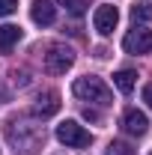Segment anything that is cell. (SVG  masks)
I'll use <instances>...</instances> for the list:
<instances>
[{
	"mask_svg": "<svg viewBox=\"0 0 152 155\" xmlns=\"http://www.w3.org/2000/svg\"><path fill=\"white\" fill-rule=\"evenodd\" d=\"M57 3H63L72 15H84L87 12V0H57Z\"/></svg>",
	"mask_w": 152,
	"mask_h": 155,
	"instance_id": "4fadbf2b",
	"label": "cell"
},
{
	"mask_svg": "<svg viewBox=\"0 0 152 155\" xmlns=\"http://www.w3.org/2000/svg\"><path fill=\"white\" fill-rule=\"evenodd\" d=\"M84 116H87V119H93V122H98V114L90 110V107H84Z\"/></svg>",
	"mask_w": 152,
	"mask_h": 155,
	"instance_id": "2e32d148",
	"label": "cell"
},
{
	"mask_svg": "<svg viewBox=\"0 0 152 155\" xmlns=\"http://www.w3.org/2000/svg\"><path fill=\"white\" fill-rule=\"evenodd\" d=\"M18 9V0H0V18H6V15H12Z\"/></svg>",
	"mask_w": 152,
	"mask_h": 155,
	"instance_id": "5bb4252c",
	"label": "cell"
},
{
	"mask_svg": "<svg viewBox=\"0 0 152 155\" xmlns=\"http://www.w3.org/2000/svg\"><path fill=\"white\" fill-rule=\"evenodd\" d=\"M57 140H60V143H66V146L81 149V146H90L93 134H90L84 125H78L75 119H66V122H60V125H57Z\"/></svg>",
	"mask_w": 152,
	"mask_h": 155,
	"instance_id": "3957f363",
	"label": "cell"
},
{
	"mask_svg": "<svg viewBox=\"0 0 152 155\" xmlns=\"http://www.w3.org/2000/svg\"><path fill=\"white\" fill-rule=\"evenodd\" d=\"M116 21H119V12H116V6H98L93 15V27L98 36H111L116 27Z\"/></svg>",
	"mask_w": 152,
	"mask_h": 155,
	"instance_id": "5b68a950",
	"label": "cell"
},
{
	"mask_svg": "<svg viewBox=\"0 0 152 155\" xmlns=\"http://www.w3.org/2000/svg\"><path fill=\"white\" fill-rule=\"evenodd\" d=\"M72 93H75L81 101L101 104V107L114 101V93H111V87H107L101 78H95V75H84V78H78L75 84H72Z\"/></svg>",
	"mask_w": 152,
	"mask_h": 155,
	"instance_id": "6da1fadb",
	"label": "cell"
},
{
	"mask_svg": "<svg viewBox=\"0 0 152 155\" xmlns=\"http://www.w3.org/2000/svg\"><path fill=\"white\" fill-rule=\"evenodd\" d=\"M60 110V96L54 90H48V93H42L36 98V104H33V116H42V119H48V116H54Z\"/></svg>",
	"mask_w": 152,
	"mask_h": 155,
	"instance_id": "ba28073f",
	"label": "cell"
},
{
	"mask_svg": "<svg viewBox=\"0 0 152 155\" xmlns=\"http://www.w3.org/2000/svg\"><path fill=\"white\" fill-rule=\"evenodd\" d=\"M149 155H152V152H149Z\"/></svg>",
	"mask_w": 152,
	"mask_h": 155,
	"instance_id": "ac0fdd59",
	"label": "cell"
},
{
	"mask_svg": "<svg viewBox=\"0 0 152 155\" xmlns=\"http://www.w3.org/2000/svg\"><path fill=\"white\" fill-rule=\"evenodd\" d=\"M122 48H125L128 54H149L152 51V30H146V27L128 30L125 39H122Z\"/></svg>",
	"mask_w": 152,
	"mask_h": 155,
	"instance_id": "277c9868",
	"label": "cell"
},
{
	"mask_svg": "<svg viewBox=\"0 0 152 155\" xmlns=\"http://www.w3.org/2000/svg\"><path fill=\"white\" fill-rule=\"evenodd\" d=\"M6 98H9V93H6V87L0 84V101H6Z\"/></svg>",
	"mask_w": 152,
	"mask_h": 155,
	"instance_id": "e0dca14e",
	"label": "cell"
},
{
	"mask_svg": "<svg viewBox=\"0 0 152 155\" xmlns=\"http://www.w3.org/2000/svg\"><path fill=\"white\" fill-rule=\"evenodd\" d=\"M122 128H125L128 134L140 137V134H146V131H149V119H146V114H143V110L128 107V110H125V116H122Z\"/></svg>",
	"mask_w": 152,
	"mask_h": 155,
	"instance_id": "52a82bcc",
	"label": "cell"
},
{
	"mask_svg": "<svg viewBox=\"0 0 152 155\" xmlns=\"http://www.w3.org/2000/svg\"><path fill=\"white\" fill-rule=\"evenodd\" d=\"M18 42H21V27H15V24H3L0 27V51L3 54H9Z\"/></svg>",
	"mask_w": 152,
	"mask_h": 155,
	"instance_id": "9c48e42d",
	"label": "cell"
},
{
	"mask_svg": "<svg viewBox=\"0 0 152 155\" xmlns=\"http://www.w3.org/2000/svg\"><path fill=\"white\" fill-rule=\"evenodd\" d=\"M131 18L134 21H152V3H134L131 6Z\"/></svg>",
	"mask_w": 152,
	"mask_h": 155,
	"instance_id": "8fae6325",
	"label": "cell"
},
{
	"mask_svg": "<svg viewBox=\"0 0 152 155\" xmlns=\"http://www.w3.org/2000/svg\"><path fill=\"white\" fill-rule=\"evenodd\" d=\"M134 72L131 69H122V72H116L114 75V84H116V90H119V93H131L134 90Z\"/></svg>",
	"mask_w": 152,
	"mask_h": 155,
	"instance_id": "30bf717a",
	"label": "cell"
},
{
	"mask_svg": "<svg viewBox=\"0 0 152 155\" xmlns=\"http://www.w3.org/2000/svg\"><path fill=\"white\" fill-rule=\"evenodd\" d=\"M104 155H134V146L131 143H125V140H114L111 146H107V152Z\"/></svg>",
	"mask_w": 152,
	"mask_h": 155,
	"instance_id": "7c38bea8",
	"label": "cell"
},
{
	"mask_svg": "<svg viewBox=\"0 0 152 155\" xmlns=\"http://www.w3.org/2000/svg\"><path fill=\"white\" fill-rule=\"evenodd\" d=\"M143 101H146V104H149V107H152V84H149V87H146V90H143Z\"/></svg>",
	"mask_w": 152,
	"mask_h": 155,
	"instance_id": "9a60e30c",
	"label": "cell"
},
{
	"mask_svg": "<svg viewBox=\"0 0 152 155\" xmlns=\"http://www.w3.org/2000/svg\"><path fill=\"white\" fill-rule=\"evenodd\" d=\"M75 66V51L69 45H51L48 54H45V69L48 75H66L69 69Z\"/></svg>",
	"mask_w": 152,
	"mask_h": 155,
	"instance_id": "7a4b0ae2",
	"label": "cell"
},
{
	"mask_svg": "<svg viewBox=\"0 0 152 155\" xmlns=\"http://www.w3.org/2000/svg\"><path fill=\"white\" fill-rule=\"evenodd\" d=\"M30 18L36 21L39 27H51V24L57 21V6H54L51 0H33V6H30Z\"/></svg>",
	"mask_w": 152,
	"mask_h": 155,
	"instance_id": "8992f818",
	"label": "cell"
}]
</instances>
